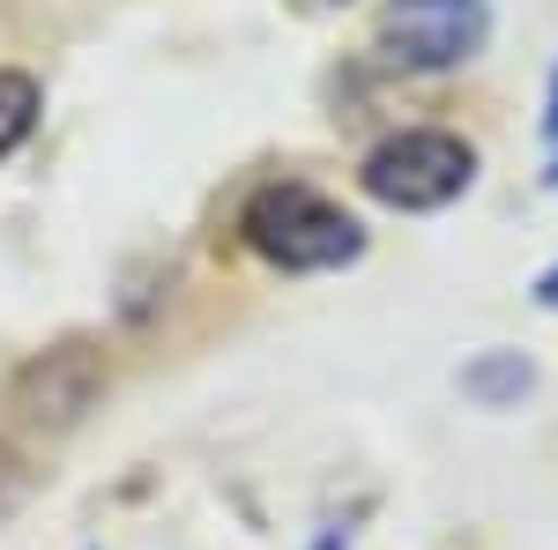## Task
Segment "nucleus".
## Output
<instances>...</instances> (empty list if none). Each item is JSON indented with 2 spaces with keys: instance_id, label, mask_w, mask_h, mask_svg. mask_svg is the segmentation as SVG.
<instances>
[{
  "instance_id": "obj_1",
  "label": "nucleus",
  "mask_w": 558,
  "mask_h": 550,
  "mask_svg": "<svg viewBox=\"0 0 558 550\" xmlns=\"http://www.w3.org/2000/svg\"><path fill=\"white\" fill-rule=\"evenodd\" d=\"M239 239L283 276H328V268H350L365 254V223L350 209H336L328 194H313L305 179L254 186L246 209H239Z\"/></svg>"
},
{
  "instance_id": "obj_2",
  "label": "nucleus",
  "mask_w": 558,
  "mask_h": 550,
  "mask_svg": "<svg viewBox=\"0 0 558 550\" xmlns=\"http://www.w3.org/2000/svg\"><path fill=\"white\" fill-rule=\"evenodd\" d=\"M476 179V149L454 127H402L365 149L357 164V186L395 216H432L447 201H462Z\"/></svg>"
},
{
  "instance_id": "obj_3",
  "label": "nucleus",
  "mask_w": 558,
  "mask_h": 550,
  "mask_svg": "<svg viewBox=\"0 0 558 550\" xmlns=\"http://www.w3.org/2000/svg\"><path fill=\"white\" fill-rule=\"evenodd\" d=\"M492 38V0H387L380 8V45L387 68H410V75H447V68H470Z\"/></svg>"
},
{
  "instance_id": "obj_4",
  "label": "nucleus",
  "mask_w": 558,
  "mask_h": 550,
  "mask_svg": "<svg viewBox=\"0 0 558 550\" xmlns=\"http://www.w3.org/2000/svg\"><path fill=\"white\" fill-rule=\"evenodd\" d=\"M97 394H105V357H97L89 342H60V350H45V357H31V365L15 372V402H23V417L45 424V431L83 424V410Z\"/></svg>"
},
{
  "instance_id": "obj_5",
  "label": "nucleus",
  "mask_w": 558,
  "mask_h": 550,
  "mask_svg": "<svg viewBox=\"0 0 558 550\" xmlns=\"http://www.w3.org/2000/svg\"><path fill=\"white\" fill-rule=\"evenodd\" d=\"M38 112H45L38 75H23V68H0V157H15V149L31 142Z\"/></svg>"
},
{
  "instance_id": "obj_6",
  "label": "nucleus",
  "mask_w": 558,
  "mask_h": 550,
  "mask_svg": "<svg viewBox=\"0 0 558 550\" xmlns=\"http://www.w3.org/2000/svg\"><path fill=\"white\" fill-rule=\"evenodd\" d=\"M529 380H536V372H529V357H484V365L462 372V387H470L476 402H492V410H499V402H514V394H529Z\"/></svg>"
},
{
  "instance_id": "obj_7",
  "label": "nucleus",
  "mask_w": 558,
  "mask_h": 550,
  "mask_svg": "<svg viewBox=\"0 0 558 550\" xmlns=\"http://www.w3.org/2000/svg\"><path fill=\"white\" fill-rule=\"evenodd\" d=\"M23 491H31V468H23V454H15V447L0 439V521L23 506Z\"/></svg>"
},
{
  "instance_id": "obj_8",
  "label": "nucleus",
  "mask_w": 558,
  "mask_h": 550,
  "mask_svg": "<svg viewBox=\"0 0 558 550\" xmlns=\"http://www.w3.org/2000/svg\"><path fill=\"white\" fill-rule=\"evenodd\" d=\"M529 297H536L544 313H558V260H551V268H544V276H536V283H529Z\"/></svg>"
},
{
  "instance_id": "obj_9",
  "label": "nucleus",
  "mask_w": 558,
  "mask_h": 550,
  "mask_svg": "<svg viewBox=\"0 0 558 550\" xmlns=\"http://www.w3.org/2000/svg\"><path fill=\"white\" fill-rule=\"evenodd\" d=\"M544 134H551V149H558V68H551V97H544Z\"/></svg>"
},
{
  "instance_id": "obj_10",
  "label": "nucleus",
  "mask_w": 558,
  "mask_h": 550,
  "mask_svg": "<svg viewBox=\"0 0 558 550\" xmlns=\"http://www.w3.org/2000/svg\"><path fill=\"white\" fill-rule=\"evenodd\" d=\"M313 550H343V536H320V543H313Z\"/></svg>"
},
{
  "instance_id": "obj_11",
  "label": "nucleus",
  "mask_w": 558,
  "mask_h": 550,
  "mask_svg": "<svg viewBox=\"0 0 558 550\" xmlns=\"http://www.w3.org/2000/svg\"><path fill=\"white\" fill-rule=\"evenodd\" d=\"M544 179H551V186H558V157H551V171H544Z\"/></svg>"
},
{
  "instance_id": "obj_12",
  "label": "nucleus",
  "mask_w": 558,
  "mask_h": 550,
  "mask_svg": "<svg viewBox=\"0 0 558 550\" xmlns=\"http://www.w3.org/2000/svg\"><path fill=\"white\" fill-rule=\"evenodd\" d=\"M328 8H350V0H328Z\"/></svg>"
}]
</instances>
